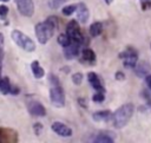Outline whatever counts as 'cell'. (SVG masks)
<instances>
[{"mask_svg": "<svg viewBox=\"0 0 151 143\" xmlns=\"http://www.w3.org/2000/svg\"><path fill=\"white\" fill-rule=\"evenodd\" d=\"M57 30H58V19L54 15L48 17L42 22H38L34 27L35 35L40 44H46L52 38V35Z\"/></svg>", "mask_w": 151, "mask_h": 143, "instance_id": "6da1fadb", "label": "cell"}, {"mask_svg": "<svg viewBox=\"0 0 151 143\" xmlns=\"http://www.w3.org/2000/svg\"><path fill=\"white\" fill-rule=\"evenodd\" d=\"M133 111H134V106L131 103H126V104H123L122 106H119L113 112V115H111L113 126L116 129L124 128L129 123V121L131 119Z\"/></svg>", "mask_w": 151, "mask_h": 143, "instance_id": "7a4b0ae2", "label": "cell"}, {"mask_svg": "<svg viewBox=\"0 0 151 143\" xmlns=\"http://www.w3.org/2000/svg\"><path fill=\"white\" fill-rule=\"evenodd\" d=\"M11 38H12V40H13L20 48L25 50L26 52H33V51L35 50V44H34V41H33L28 35H26L25 33H22V32L19 31V30L12 31Z\"/></svg>", "mask_w": 151, "mask_h": 143, "instance_id": "3957f363", "label": "cell"}, {"mask_svg": "<svg viewBox=\"0 0 151 143\" xmlns=\"http://www.w3.org/2000/svg\"><path fill=\"white\" fill-rule=\"evenodd\" d=\"M50 100L55 108L65 106V92L60 85H53L50 89Z\"/></svg>", "mask_w": 151, "mask_h": 143, "instance_id": "277c9868", "label": "cell"}, {"mask_svg": "<svg viewBox=\"0 0 151 143\" xmlns=\"http://www.w3.org/2000/svg\"><path fill=\"white\" fill-rule=\"evenodd\" d=\"M119 58L124 60V66L127 69H134L138 63V53L133 47H127L119 54Z\"/></svg>", "mask_w": 151, "mask_h": 143, "instance_id": "5b68a950", "label": "cell"}, {"mask_svg": "<svg viewBox=\"0 0 151 143\" xmlns=\"http://www.w3.org/2000/svg\"><path fill=\"white\" fill-rule=\"evenodd\" d=\"M66 33L70 35V38L72 40L84 43V37L81 35L80 27H79V25H78V22L76 20H70L67 22V25H66Z\"/></svg>", "mask_w": 151, "mask_h": 143, "instance_id": "8992f818", "label": "cell"}, {"mask_svg": "<svg viewBox=\"0 0 151 143\" xmlns=\"http://www.w3.org/2000/svg\"><path fill=\"white\" fill-rule=\"evenodd\" d=\"M81 44L80 41H76V40H72L71 44L66 47H64V57L68 60L71 59H74L79 56L80 53V47H81Z\"/></svg>", "mask_w": 151, "mask_h": 143, "instance_id": "52a82bcc", "label": "cell"}, {"mask_svg": "<svg viewBox=\"0 0 151 143\" xmlns=\"http://www.w3.org/2000/svg\"><path fill=\"white\" fill-rule=\"evenodd\" d=\"M17 7L20 14L24 17H32L34 13V4L33 0H15Z\"/></svg>", "mask_w": 151, "mask_h": 143, "instance_id": "ba28073f", "label": "cell"}, {"mask_svg": "<svg viewBox=\"0 0 151 143\" xmlns=\"http://www.w3.org/2000/svg\"><path fill=\"white\" fill-rule=\"evenodd\" d=\"M27 109H28V112L32 116H35V117H44L46 115L45 106L40 102H38V100H31V102H28Z\"/></svg>", "mask_w": 151, "mask_h": 143, "instance_id": "9c48e42d", "label": "cell"}, {"mask_svg": "<svg viewBox=\"0 0 151 143\" xmlns=\"http://www.w3.org/2000/svg\"><path fill=\"white\" fill-rule=\"evenodd\" d=\"M51 129L53 130V132H55L57 135L61 136V137H70L72 136V129L70 126H67L64 123L60 122H54L51 125Z\"/></svg>", "mask_w": 151, "mask_h": 143, "instance_id": "30bf717a", "label": "cell"}, {"mask_svg": "<svg viewBox=\"0 0 151 143\" xmlns=\"http://www.w3.org/2000/svg\"><path fill=\"white\" fill-rule=\"evenodd\" d=\"M90 18V11L84 2L77 4V19L81 24H86Z\"/></svg>", "mask_w": 151, "mask_h": 143, "instance_id": "8fae6325", "label": "cell"}, {"mask_svg": "<svg viewBox=\"0 0 151 143\" xmlns=\"http://www.w3.org/2000/svg\"><path fill=\"white\" fill-rule=\"evenodd\" d=\"M87 80H88V83L91 84V86L94 90H97L99 92H105V87H104L100 78L98 77V74H96L94 72H90L87 74Z\"/></svg>", "mask_w": 151, "mask_h": 143, "instance_id": "7c38bea8", "label": "cell"}, {"mask_svg": "<svg viewBox=\"0 0 151 143\" xmlns=\"http://www.w3.org/2000/svg\"><path fill=\"white\" fill-rule=\"evenodd\" d=\"M134 73L137 77H146L151 73V66L147 61H142L139 64L137 63V65L134 66Z\"/></svg>", "mask_w": 151, "mask_h": 143, "instance_id": "4fadbf2b", "label": "cell"}, {"mask_svg": "<svg viewBox=\"0 0 151 143\" xmlns=\"http://www.w3.org/2000/svg\"><path fill=\"white\" fill-rule=\"evenodd\" d=\"M81 61H86L90 65H94L96 63V53L91 48H84L81 52Z\"/></svg>", "mask_w": 151, "mask_h": 143, "instance_id": "5bb4252c", "label": "cell"}, {"mask_svg": "<svg viewBox=\"0 0 151 143\" xmlns=\"http://www.w3.org/2000/svg\"><path fill=\"white\" fill-rule=\"evenodd\" d=\"M31 70H32V73L34 76V78L37 79H40L45 76V70L40 66L39 61L38 60H33L32 64H31Z\"/></svg>", "mask_w": 151, "mask_h": 143, "instance_id": "9a60e30c", "label": "cell"}, {"mask_svg": "<svg viewBox=\"0 0 151 143\" xmlns=\"http://www.w3.org/2000/svg\"><path fill=\"white\" fill-rule=\"evenodd\" d=\"M91 37H98L103 32V24L100 21H96L93 22L91 26H90V30H88Z\"/></svg>", "mask_w": 151, "mask_h": 143, "instance_id": "2e32d148", "label": "cell"}, {"mask_svg": "<svg viewBox=\"0 0 151 143\" xmlns=\"http://www.w3.org/2000/svg\"><path fill=\"white\" fill-rule=\"evenodd\" d=\"M93 142H96V143H113L114 139H113V137L111 135H109L106 132H101V134L96 136Z\"/></svg>", "mask_w": 151, "mask_h": 143, "instance_id": "e0dca14e", "label": "cell"}, {"mask_svg": "<svg viewBox=\"0 0 151 143\" xmlns=\"http://www.w3.org/2000/svg\"><path fill=\"white\" fill-rule=\"evenodd\" d=\"M109 117H111V112H110V110H103V111H98V112H94V113L92 115V118H93L96 122L106 121Z\"/></svg>", "mask_w": 151, "mask_h": 143, "instance_id": "ac0fdd59", "label": "cell"}, {"mask_svg": "<svg viewBox=\"0 0 151 143\" xmlns=\"http://www.w3.org/2000/svg\"><path fill=\"white\" fill-rule=\"evenodd\" d=\"M11 83L8 77H5L2 79H0V91L2 95H8L11 92Z\"/></svg>", "mask_w": 151, "mask_h": 143, "instance_id": "d6986e66", "label": "cell"}, {"mask_svg": "<svg viewBox=\"0 0 151 143\" xmlns=\"http://www.w3.org/2000/svg\"><path fill=\"white\" fill-rule=\"evenodd\" d=\"M71 41H72V39L70 38V35L67 33H61V34L58 35V44L63 47L68 46L71 44Z\"/></svg>", "mask_w": 151, "mask_h": 143, "instance_id": "ffe728a7", "label": "cell"}, {"mask_svg": "<svg viewBox=\"0 0 151 143\" xmlns=\"http://www.w3.org/2000/svg\"><path fill=\"white\" fill-rule=\"evenodd\" d=\"M66 1H68V0H48V7L52 9H57L61 5H64Z\"/></svg>", "mask_w": 151, "mask_h": 143, "instance_id": "44dd1931", "label": "cell"}, {"mask_svg": "<svg viewBox=\"0 0 151 143\" xmlns=\"http://www.w3.org/2000/svg\"><path fill=\"white\" fill-rule=\"evenodd\" d=\"M76 11H77V5L73 4V5H68V6L64 7L61 12H63L64 15H71V14H73Z\"/></svg>", "mask_w": 151, "mask_h": 143, "instance_id": "7402d4cb", "label": "cell"}, {"mask_svg": "<svg viewBox=\"0 0 151 143\" xmlns=\"http://www.w3.org/2000/svg\"><path fill=\"white\" fill-rule=\"evenodd\" d=\"M83 78H84L83 73H81V72H77V73H74V74L72 76V82H73L76 85H80L81 82H83Z\"/></svg>", "mask_w": 151, "mask_h": 143, "instance_id": "603a6c76", "label": "cell"}, {"mask_svg": "<svg viewBox=\"0 0 151 143\" xmlns=\"http://www.w3.org/2000/svg\"><path fill=\"white\" fill-rule=\"evenodd\" d=\"M104 99H105L104 92L97 91V93H94V95L92 96V100H93V102H97V103H101V102H104Z\"/></svg>", "mask_w": 151, "mask_h": 143, "instance_id": "cb8c5ba5", "label": "cell"}, {"mask_svg": "<svg viewBox=\"0 0 151 143\" xmlns=\"http://www.w3.org/2000/svg\"><path fill=\"white\" fill-rule=\"evenodd\" d=\"M8 7L6 6V5H0V18L1 19H5L6 18V15L8 14Z\"/></svg>", "mask_w": 151, "mask_h": 143, "instance_id": "d4e9b609", "label": "cell"}, {"mask_svg": "<svg viewBox=\"0 0 151 143\" xmlns=\"http://www.w3.org/2000/svg\"><path fill=\"white\" fill-rule=\"evenodd\" d=\"M42 129H44V126H42L41 123H34L33 124V130H34V134L35 135H40L41 131H42Z\"/></svg>", "mask_w": 151, "mask_h": 143, "instance_id": "484cf974", "label": "cell"}, {"mask_svg": "<svg viewBox=\"0 0 151 143\" xmlns=\"http://www.w3.org/2000/svg\"><path fill=\"white\" fill-rule=\"evenodd\" d=\"M48 80H50V83L52 84V86H53V85H60V84H59V79H58V77L54 76L53 73H51V74L48 76Z\"/></svg>", "mask_w": 151, "mask_h": 143, "instance_id": "4316f807", "label": "cell"}, {"mask_svg": "<svg viewBox=\"0 0 151 143\" xmlns=\"http://www.w3.org/2000/svg\"><path fill=\"white\" fill-rule=\"evenodd\" d=\"M78 104H79L81 108H84V109L88 106V105H87L86 99H85V98H83V97H79V98H78Z\"/></svg>", "mask_w": 151, "mask_h": 143, "instance_id": "83f0119b", "label": "cell"}, {"mask_svg": "<svg viewBox=\"0 0 151 143\" xmlns=\"http://www.w3.org/2000/svg\"><path fill=\"white\" fill-rule=\"evenodd\" d=\"M145 83H146L147 87L151 90V73H150V74H147V76L145 77Z\"/></svg>", "mask_w": 151, "mask_h": 143, "instance_id": "f1b7e54d", "label": "cell"}, {"mask_svg": "<svg viewBox=\"0 0 151 143\" xmlns=\"http://www.w3.org/2000/svg\"><path fill=\"white\" fill-rule=\"evenodd\" d=\"M116 79H118V80H124L125 79V76H124V73H122V72H117L116 73Z\"/></svg>", "mask_w": 151, "mask_h": 143, "instance_id": "f546056e", "label": "cell"}, {"mask_svg": "<svg viewBox=\"0 0 151 143\" xmlns=\"http://www.w3.org/2000/svg\"><path fill=\"white\" fill-rule=\"evenodd\" d=\"M2 45H4V35H2V33H0V58L2 54Z\"/></svg>", "mask_w": 151, "mask_h": 143, "instance_id": "4dcf8cb0", "label": "cell"}, {"mask_svg": "<svg viewBox=\"0 0 151 143\" xmlns=\"http://www.w3.org/2000/svg\"><path fill=\"white\" fill-rule=\"evenodd\" d=\"M20 92V90L17 87V86H14V87H11V92L9 93H12V95H18Z\"/></svg>", "mask_w": 151, "mask_h": 143, "instance_id": "1f68e13d", "label": "cell"}, {"mask_svg": "<svg viewBox=\"0 0 151 143\" xmlns=\"http://www.w3.org/2000/svg\"><path fill=\"white\" fill-rule=\"evenodd\" d=\"M143 9H147V8H150L151 7V2L150 1H146V2H143Z\"/></svg>", "mask_w": 151, "mask_h": 143, "instance_id": "d6a6232c", "label": "cell"}, {"mask_svg": "<svg viewBox=\"0 0 151 143\" xmlns=\"http://www.w3.org/2000/svg\"><path fill=\"white\" fill-rule=\"evenodd\" d=\"M104 1H105L107 5H110V4H112V1H113V0H104Z\"/></svg>", "mask_w": 151, "mask_h": 143, "instance_id": "836d02e7", "label": "cell"}, {"mask_svg": "<svg viewBox=\"0 0 151 143\" xmlns=\"http://www.w3.org/2000/svg\"><path fill=\"white\" fill-rule=\"evenodd\" d=\"M2 139V129H0V142Z\"/></svg>", "mask_w": 151, "mask_h": 143, "instance_id": "e575fe53", "label": "cell"}, {"mask_svg": "<svg viewBox=\"0 0 151 143\" xmlns=\"http://www.w3.org/2000/svg\"><path fill=\"white\" fill-rule=\"evenodd\" d=\"M1 2H7V1H9V0H0Z\"/></svg>", "mask_w": 151, "mask_h": 143, "instance_id": "d590c367", "label": "cell"}, {"mask_svg": "<svg viewBox=\"0 0 151 143\" xmlns=\"http://www.w3.org/2000/svg\"><path fill=\"white\" fill-rule=\"evenodd\" d=\"M1 69H2V65H1V61H0V73H1Z\"/></svg>", "mask_w": 151, "mask_h": 143, "instance_id": "8d00e7d4", "label": "cell"}]
</instances>
